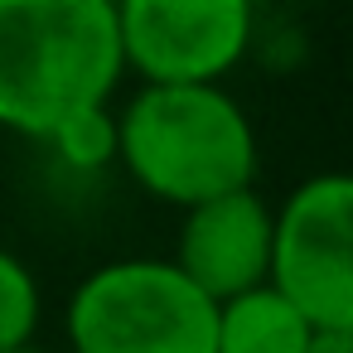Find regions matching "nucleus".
Segmentation results:
<instances>
[{"label":"nucleus","instance_id":"nucleus-1","mask_svg":"<svg viewBox=\"0 0 353 353\" xmlns=\"http://www.w3.org/2000/svg\"><path fill=\"white\" fill-rule=\"evenodd\" d=\"M126 63L112 0H0V126L54 136L107 107Z\"/></svg>","mask_w":353,"mask_h":353},{"label":"nucleus","instance_id":"nucleus-2","mask_svg":"<svg viewBox=\"0 0 353 353\" xmlns=\"http://www.w3.org/2000/svg\"><path fill=\"white\" fill-rule=\"evenodd\" d=\"M117 160L174 208L252 189L256 131L223 88H141L117 117Z\"/></svg>","mask_w":353,"mask_h":353},{"label":"nucleus","instance_id":"nucleus-3","mask_svg":"<svg viewBox=\"0 0 353 353\" xmlns=\"http://www.w3.org/2000/svg\"><path fill=\"white\" fill-rule=\"evenodd\" d=\"M73 353H213L218 305L160 256L88 271L68 295Z\"/></svg>","mask_w":353,"mask_h":353},{"label":"nucleus","instance_id":"nucleus-4","mask_svg":"<svg viewBox=\"0 0 353 353\" xmlns=\"http://www.w3.org/2000/svg\"><path fill=\"white\" fill-rule=\"evenodd\" d=\"M271 285L314 334H353V174L290 189L271 237Z\"/></svg>","mask_w":353,"mask_h":353},{"label":"nucleus","instance_id":"nucleus-5","mask_svg":"<svg viewBox=\"0 0 353 353\" xmlns=\"http://www.w3.org/2000/svg\"><path fill=\"white\" fill-rule=\"evenodd\" d=\"M121 63L145 88H218L256 34L252 0H112Z\"/></svg>","mask_w":353,"mask_h":353},{"label":"nucleus","instance_id":"nucleus-6","mask_svg":"<svg viewBox=\"0 0 353 353\" xmlns=\"http://www.w3.org/2000/svg\"><path fill=\"white\" fill-rule=\"evenodd\" d=\"M271 237H276V213L252 189H237L184 213L174 266L213 305H223L271 281Z\"/></svg>","mask_w":353,"mask_h":353},{"label":"nucleus","instance_id":"nucleus-7","mask_svg":"<svg viewBox=\"0 0 353 353\" xmlns=\"http://www.w3.org/2000/svg\"><path fill=\"white\" fill-rule=\"evenodd\" d=\"M310 339V319L271 281L218 305L213 353H305Z\"/></svg>","mask_w":353,"mask_h":353},{"label":"nucleus","instance_id":"nucleus-8","mask_svg":"<svg viewBox=\"0 0 353 353\" xmlns=\"http://www.w3.org/2000/svg\"><path fill=\"white\" fill-rule=\"evenodd\" d=\"M39 281L34 271L10 252L0 247V353L6 348H25L39 329Z\"/></svg>","mask_w":353,"mask_h":353},{"label":"nucleus","instance_id":"nucleus-9","mask_svg":"<svg viewBox=\"0 0 353 353\" xmlns=\"http://www.w3.org/2000/svg\"><path fill=\"white\" fill-rule=\"evenodd\" d=\"M49 141L59 145V160L63 165H73V170H102V165L117 160V117L107 107L83 112V117L63 121Z\"/></svg>","mask_w":353,"mask_h":353},{"label":"nucleus","instance_id":"nucleus-10","mask_svg":"<svg viewBox=\"0 0 353 353\" xmlns=\"http://www.w3.org/2000/svg\"><path fill=\"white\" fill-rule=\"evenodd\" d=\"M305 353H353V334H314Z\"/></svg>","mask_w":353,"mask_h":353},{"label":"nucleus","instance_id":"nucleus-11","mask_svg":"<svg viewBox=\"0 0 353 353\" xmlns=\"http://www.w3.org/2000/svg\"><path fill=\"white\" fill-rule=\"evenodd\" d=\"M6 353H39V348H34V343H25V348H6Z\"/></svg>","mask_w":353,"mask_h":353}]
</instances>
